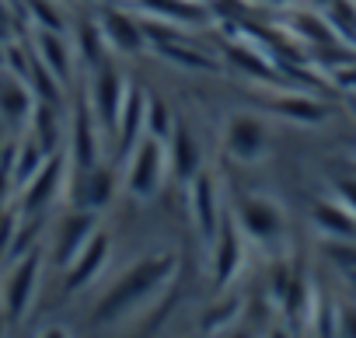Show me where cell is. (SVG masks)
Wrapping results in <instances>:
<instances>
[{"mask_svg": "<svg viewBox=\"0 0 356 338\" xmlns=\"http://www.w3.org/2000/svg\"><path fill=\"white\" fill-rule=\"evenodd\" d=\"M98 230H95V213H70V217H63V223H60V234H56V258L63 262V265H70L81 251H84V244L95 237Z\"/></svg>", "mask_w": 356, "mask_h": 338, "instance_id": "9", "label": "cell"}, {"mask_svg": "<svg viewBox=\"0 0 356 338\" xmlns=\"http://www.w3.org/2000/svg\"><path fill=\"white\" fill-rule=\"evenodd\" d=\"M175 279V255H154V258H143L136 262L129 272L119 276V282L105 293V300L98 303L95 310V321H122L129 317L133 310L147 307L150 296H157L168 282Z\"/></svg>", "mask_w": 356, "mask_h": 338, "instance_id": "1", "label": "cell"}, {"mask_svg": "<svg viewBox=\"0 0 356 338\" xmlns=\"http://www.w3.org/2000/svg\"><path fill=\"white\" fill-rule=\"evenodd\" d=\"M234 220L238 227L259 241V244H276L283 237V217H280V206H273L269 199H259V196H245L238 199V210H234Z\"/></svg>", "mask_w": 356, "mask_h": 338, "instance_id": "4", "label": "cell"}, {"mask_svg": "<svg viewBox=\"0 0 356 338\" xmlns=\"http://www.w3.org/2000/svg\"><path fill=\"white\" fill-rule=\"evenodd\" d=\"M335 81L346 84V87H353L356 84V70H335Z\"/></svg>", "mask_w": 356, "mask_h": 338, "instance_id": "29", "label": "cell"}, {"mask_svg": "<svg viewBox=\"0 0 356 338\" xmlns=\"http://www.w3.org/2000/svg\"><path fill=\"white\" fill-rule=\"evenodd\" d=\"M147 136V94L140 87H126L122 115L115 126V143H119V160L133 153V146Z\"/></svg>", "mask_w": 356, "mask_h": 338, "instance_id": "6", "label": "cell"}, {"mask_svg": "<svg viewBox=\"0 0 356 338\" xmlns=\"http://www.w3.org/2000/svg\"><path fill=\"white\" fill-rule=\"evenodd\" d=\"M102 35H105V42H108L112 49H119V53H140L143 42H147L143 25H140L133 15H126L122 8H105V11H102Z\"/></svg>", "mask_w": 356, "mask_h": 338, "instance_id": "7", "label": "cell"}, {"mask_svg": "<svg viewBox=\"0 0 356 338\" xmlns=\"http://www.w3.org/2000/svg\"><path fill=\"white\" fill-rule=\"evenodd\" d=\"M335 189H339V196L346 199V206L356 213V182H353V178H339V182H335Z\"/></svg>", "mask_w": 356, "mask_h": 338, "instance_id": "28", "label": "cell"}, {"mask_svg": "<svg viewBox=\"0 0 356 338\" xmlns=\"http://www.w3.org/2000/svg\"><path fill=\"white\" fill-rule=\"evenodd\" d=\"M193 217L200 223V234L203 241H217V230H220V217H217V189H213V178L210 175H196L193 178Z\"/></svg>", "mask_w": 356, "mask_h": 338, "instance_id": "10", "label": "cell"}, {"mask_svg": "<svg viewBox=\"0 0 356 338\" xmlns=\"http://www.w3.org/2000/svg\"><path fill=\"white\" fill-rule=\"evenodd\" d=\"M269 4H290V0H269Z\"/></svg>", "mask_w": 356, "mask_h": 338, "instance_id": "30", "label": "cell"}, {"mask_svg": "<svg viewBox=\"0 0 356 338\" xmlns=\"http://www.w3.org/2000/svg\"><path fill=\"white\" fill-rule=\"evenodd\" d=\"M84 178H81V203L84 206H91V210H102V206H108V199H112V171H105V167H91V171H81Z\"/></svg>", "mask_w": 356, "mask_h": 338, "instance_id": "19", "label": "cell"}, {"mask_svg": "<svg viewBox=\"0 0 356 338\" xmlns=\"http://www.w3.org/2000/svg\"><path fill=\"white\" fill-rule=\"evenodd\" d=\"M161 143L164 140H157V136H143L133 146V153H129L133 164H129V171H126L129 196H136V199H154L157 196L161 178H164V160H168V153H164Z\"/></svg>", "mask_w": 356, "mask_h": 338, "instance_id": "2", "label": "cell"}, {"mask_svg": "<svg viewBox=\"0 0 356 338\" xmlns=\"http://www.w3.org/2000/svg\"><path fill=\"white\" fill-rule=\"evenodd\" d=\"M35 279H39V258H25V265L11 276V286H8V307L15 317H22L32 303V293H35Z\"/></svg>", "mask_w": 356, "mask_h": 338, "instance_id": "17", "label": "cell"}, {"mask_svg": "<svg viewBox=\"0 0 356 338\" xmlns=\"http://www.w3.org/2000/svg\"><path fill=\"white\" fill-rule=\"evenodd\" d=\"M0 101H4V112L15 115V119H22V115L29 112V94H25V87H22L18 81H11V77H0Z\"/></svg>", "mask_w": 356, "mask_h": 338, "instance_id": "24", "label": "cell"}, {"mask_svg": "<svg viewBox=\"0 0 356 338\" xmlns=\"http://www.w3.org/2000/svg\"><path fill=\"white\" fill-rule=\"evenodd\" d=\"M200 4H207V0H200Z\"/></svg>", "mask_w": 356, "mask_h": 338, "instance_id": "31", "label": "cell"}, {"mask_svg": "<svg viewBox=\"0 0 356 338\" xmlns=\"http://www.w3.org/2000/svg\"><path fill=\"white\" fill-rule=\"evenodd\" d=\"M220 244H217V286H227L238 272V265L245 262V244L238 237V220L224 217L220 220Z\"/></svg>", "mask_w": 356, "mask_h": 338, "instance_id": "11", "label": "cell"}, {"mask_svg": "<svg viewBox=\"0 0 356 338\" xmlns=\"http://www.w3.org/2000/svg\"><path fill=\"white\" fill-rule=\"evenodd\" d=\"M171 167H175V178L178 182H193L200 175V146L196 136L189 133V126H178L171 129V153H168Z\"/></svg>", "mask_w": 356, "mask_h": 338, "instance_id": "12", "label": "cell"}, {"mask_svg": "<svg viewBox=\"0 0 356 338\" xmlns=\"http://www.w3.org/2000/svg\"><path fill=\"white\" fill-rule=\"evenodd\" d=\"M325 255L335 262V269H339V272H353V269H356V244L328 241V244H325Z\"/></svg>", "mask_w": 356, "mask_h": 338, "instance_id": "25", "label": "cell"}, {"mask_svg": "<svg viewBox=\"0 0 356 338\" xmlns=\"http://www.w3.org/2000/svg\"><path fill=\"white\" fill-rule=\"evenodd\" d=\"M227 60H231L234 67H241L245 74L259 77V81H269V74H273V67H269L255 49H248V46H227Z\"/></svg>", "mask_w": 356, "mask_h": 338, "instance_id": "21", "label": "cell"}, {"mask_svg": "<svg viewBox=\"0 0 356 338\" xmlns=\"http://www.w3.org/2000/svg\"><path fill=\"white\" fill-rule=\"evenodd\" d=\"M39 56H42V63L49 67V74L56 77V81H67V74H70V49L63 46V39L53 32H46V35H39Z\"/></svg>", "mask_w": 356, "mask_h": 338, "instance_id": "20", "label": "cell"}, {"mask_svg": "<svg viewBox=\"0 0 356 338\" xmlns=\"http://www.w3.org/2000/svg\"><path fill=\"white\" fill-rule=\"evenodd\" d=\"M335 331L342 335H356V314L349 307H339V317H335Z\"/></svg>", "mask_w": 356, "mask_h": 338, "instance_id": "27", "label": "cell"}, {"mask_svg": "<svg viewBox=\"0 0 356 338\" xmlns=\"http://www.w3.org/2000/svg\"><path fill=\"white\" fill-rule=\"evenodd\" d=\"M105 262H108V237L105 234H95L88 244H84V251L70 262V276H67V286L70 289H77V286H88L102 269H105Z\"/></svg>", "mask_w": 356, "mask_h": 338, "instance_id": "13", "label": "cell"}, {"mask_svg": "<svg viewBox=\"0 0 356 338\" xmlns=\"http://www.w3.org/2000/svg\"><path fill=\"white\" fill-rule=\"evenodd\" d=\"M276 108L283 115H290V119H300V122H321L325 119V108L314 105L311 98H280Z\"/></svg>", "mask_w": 356, "mask_h": 338, "instance_id": "23", "label": "cell"}, {"mask_svg": "<svg viewBox=\"0 0 356 338\" xmlns=\"http://www.w3.org/2000/svg\"><path fill=\"white\" fill-rule=\"evenodd\" d=\"M175 129L171 122V112L161 98H147V136H157V140H168Z\"/></svg>", "mask_w": 356, "mask_h": 338, "instance_id": "22", "label": "cell"}, {"mask_svg": "<svg viewBox=\"0 0 356 338\" xmlns=\"http://www.w3.org/2000/svg\"><path fill=\"white\" fill-rule=\"evenodd\" d=\"M147 15H157L161 22H178V25H207V8L200 0H140Z\"/></svg>", "mask_w": 356, "mask_h": 338, "instance_id": "15", "label": "cell"}, {"mask_svg": "<svg viewBox=\"0 0 356 338\" xmlns=\"http://www.w3.org/2000/svg\"><path fill=\"white\" fill-rule=\"evenodd\" d=\"M95 153H98V136H95V108L88 101H77V115H74V157L81 171L95 167Z\"/></svg>", "mask_w": 356, "mask_h": 338, "instance_id": "14", "label": "cell"}, {"mask_svg": "<svg viewBox=\"0 0 356 338\" xmlns=\"http://www.w3.org/2000/svg\"><path fill=\"white\" fill-rule=\"evenodd\" d=\"M126 81L115 67H105L98 63V74H95V87H91V108H95V119L102 129H108L115 136V126H119V115H122V101H126Z\"/></svg>", "mask_w": 356, "mask_h": 338, "instance_id": "3", "label": "cell"}, {"mask_svg": "<svg viewBox=\"0 0 356 338\" xmlns=\"http://www.w3.org/2000/svg\"><path fill=\"white\" fill-rule=\"evenodd\" d=\"M143 32H147V39L154 42V49H157L164 60H171V63H178V67H189V70H203V74L217 70V60H213V56H207L200 46H186L178 32L157 28V25H143Z\"/></svg>", "mask_w": 356, "mask_h": 338, "instance_id": "5", "label": "cell"}, {"mask_svg": "<svg viewBox=\"0 0 356 338\" xmlns=\"http://www.w3.org/2000/svg\"><path fill=\"white\" fill-rule=\"evenodd\" d=\"M60 178H63V157H53L49 164H42L39 171H35L32 189H29V196H25V210H29V213H32V210H42V206L56 196Z\"/></svg>", "mask_w": 356, "mask_h": 338, "instance_id": "16", "label": "cell"}, {"mask_svg": "<svg viewBox=\"0 0 356 338\" xmlns=\"http://www.w3.org/2000/svg\"><path fill=\"white\" fill-rule=\"evenodd\" d=\"M314 223L328 234V237H353L356 234V213L346 206H332V203H314Z\"/></svg>", "mask_w": 356, "mask_h": 338, "instance_id": "18", "label": "cell"}, {"mask_svg": "<svg viewBox=\"0 0 356 338\" xmlns=\"http://www.w3.org/2000/svg\"><path fill=\"white\" fill-rule=\"evenodd\" d=\"M227 150L238 160H259L266 150V126L252 115H234L227 122Z\"/></svg>", "mask_w": 356, "mask_h": 338, "instance_id": "8", "label": "cell"}, {"mask_svg": "<svg viewBox=\"0 0 356 338\" xmlns=\"http://www.w3.org/2000/svg\"><path fill=\"white\" fill-rule=\"evenodd\" d=\"M35 119H39V146H42V150H53V146H56V122H53V115H49V105H42V108L35 112Z\"/></svg>", "mask_w": 356, "mask_h": 338, "instance_id": "26", "label": "cell"}]
</instances>
